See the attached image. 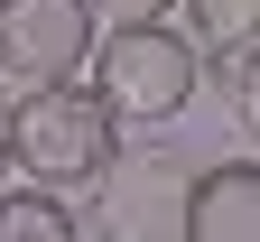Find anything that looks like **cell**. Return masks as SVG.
Returning <instances> with one entry per match:
<instances>
[{
  "instance_id": "obj_1",
  "label": "cell",
  "mask_w": 260,
  "mask_h": 242,
  "mask_svg": "<svg viewBox=\"0 0 260 242\" xmlns=\"http://www.w3.org/2000/svg\"><path fill=\"white\" fill-rule=\"evenodd\" d=\"M112 158H121V121H112V102L93 93V84L65 75V84L10 93V177L75 196L93 177H112Z\"/></svg>"
},
{
  "instance_id": "obj_2",
  "label": "cell",
  "mask_w": 260,
  "mask_h": 242,
  "mask_svg": "<svg viewBox=\"0 0 260 242\" xmlns=\"http://www.w3.org/2000/svg\"><path fill=\"white\" fill-rule=\"evenodd\" d=\"M195 84H205V56H195V38H177L168 19H149V28H103L93 38V93L112 102V121L121 130H158V121H177Z\"/></svg>"
},
{
  "instance_id": "obj_4",
  "label": "cell",
  "mask_w": 260,
  "mask_h": 242,
  "mask_svg": "<svg viewBox=\"0 0 260 242\" xmlns=\"http://www.w3.org/2000/svg\"><path fill=\"white\" fill-rule=\"evenodd\" d=\"M186 242H260V158H214L186 186Z\"/></svg>"
},
{
  "instance_id": "obj_3",
  "label": "cell",
  "mask_w": 260,
  "mask_h": 242,
  "mask_svg": "<svg viewBox=\"0 0 260 242\" xmlns=\"http://www.w3.org/2000/svg\"><path fill=\"white\" fill-rule=\"evenodd\" d=\"M93 38H103L93 0H0V75H10V93L84 75Z\"/></svg>"
},
{
  "instance_id": "obj_9",
  "label": "cell",
  "mask_w": 260,
  "mask_h": 242,
  "mask_svg": "<svg viewBox=\"0 0 260 242\" xmlns=\"http://www.w3.org/2000/svg\"><path fill=\"white\" fill-rule=\"evenodd\" d=\"M0 177H10V102H0Z\"/></svg>"
},
{
  "instance_id": "obj_7",
  "label": "cell",
  "mask_w": 260,
  "mask_h": 242,
  "mask_svg": "<svg viewBox=\"0 0 260 242\" xmlns=\"http://www.w3.org/2000/svg\"><path fill=\"white\" fill-rule=\"evenodd\" d=\"M223 75H233V121H242V140H260V47L223 56Z\"/></svg>"
},
{
  "instance_id": "obj_5",
  "label": "cell",
  "mask_w": 260,
  "mask_h": 242,
  "mask_svg": "<svg viewBox=\"0 0 260 242\" xmlns=\"http://www.w3.org/2000/svg\"><path fill=\"white\" fill-rule=\"evenodd\" d=\"M0 242H84V233H75V205L56 186H10L0 196Z\"/></svg>"
},
{
  "instance_id": "obj_6",
  "label": "cell",
  "mask_w": 260,
  "mask_h": 242,
  "mask_svg": "<svg viewBox=\"0 0 260 242\" xmlns=\"http://www.w3.org/2000/svg\"><path fill=\"white\" fill-rule=\"evenodd\" d=\"M186 28H195V47L242 56V47H260V0H186Z\"/></svg>"
},
{
  "instance_id": "obj_8",
  "label": "cell",
  "mask_w": 260,
  "mask_h": 242,
  "mask_svg": "<svg viewBox=\"0 0 260 242\" xmlns=\"http://www.w3.org/2000/svg\"><path fill=\"white\" fill-rule=\"evenodd\" d=\"M177 0H93V19L103 28H149V19H168Z\"/></svg>"
}]
</instances>
